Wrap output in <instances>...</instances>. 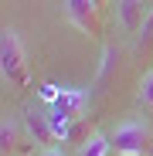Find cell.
<instances>
[{
    "instance_id": "cell-12",
    "label": "cell",
    "mask_w": 153,
    "mask_h": 156,
    "mask_svg": "<svg viewBox=\"0 0 153 156\" xmlns=\"http://www.w3.org/2000/svg\"><path fill=\"white\" fill-rule=\"evenodd\" d=\"M95 4H99V10H106V7H109V0H95Z\"/></svg>"
},
{
    "instance_id": "cell-8",
    "label": "cell",
    "mask_w": 153,
    "mask_h": 156,
    "mask_svg": "<svg viewBox=\"0 0 153 156\" xmlns=\"http://www.w3.org/2000/svg\"><path fill=\"white\" fill-rule=\"evenodd\" d=\"M109 153H112V143H109L106 133H92L78 146V156H109Z\"/></svg>"
},
{
    "instance_id": "cell-5",
    "label": "cell",
    "mask_w": 153,
    "mask_h": 156,
    "mask_svg": "<svg viewBox=\"0 0 153 156\" xmlns=\"http://www.w3.org/2000/svg\"><path fill=\"white\" fill-rule=\"evenodd\" d=\"M146 17H150V7L143 4V0H116V20H119L122 34H136V31H143Z\"/></svg>"
},
{
    "instance_id": "cell-9",
    "label": "cell",
    "mask_w": 153,
    "mask_h": 156,
    "mask_svg": "<svg viewBox=\"0 0 153 156\" xmlns=\"http://www.w3.org/2000/svg\"><path fill=\"white\" fill-rule=\"evenodd\" d=\"M48 122H51L55 139H68V133H71V119H68V115H61L55 105H48Z\"/></svg>"
},
{
    "instance_id": "cell-10",
    "label": "cell",
    "mask_w": 153,
    "mask_h": 156,
    "mask_svg": "<svg viewBox=\"0 0 153 156\" xmlns=\"http://www.w3.org/2000/svg\"><path fill=\"white\" fill-rule=\"evenodd\" d=\"M136 102L143 109H153V68L140 78V88H136Z\"/></svg>"
},
{
    "instance_id": "cell-4",
    "label": "cell",
    "mask_w": 153,
    "mask_h": 156,
    "mask_svg": "<svg viewBox=\"0 0 153 156\" xmlns=\"http://www.w3.org/2000/svg\"><path fill=\"white\" fill-rule=\"evenodd\" d=\"M24 129H27V139H34L38 146H51L58 143L55 133H51V122H48V109H38V105H27L24 109Z\"/></svg>"
},
{
    "instance_id": "cell-3",
    "label": "cell",
    "mask_w": 153,
    "mask_h": 156,
    "mask_svg": "<svg viewBox=\"0 0 153 156\" xmlns=\"http://www.w3.org/2000/svg\"><path fill=\"white\" fill-rule=\"evenodd\" d=\"M65 17L89 37H99L102 31V10L95 0H65Z\"/></svg>"
},
{
    "instance_id": "cell-7",
    "label": "cell",
    "mask_w": 153,
    "mask_h": 156,
    "mask_svg": "<svg viewBox=\"0 0 153 156\" xmlns=\"http://www.w3.org/2000/svg\"><path fill=\"white\" fill-rule=\"evenodd\" d=\"M0 146H4V156H14L20 149V129H17V119L4 115L0 122Z\"/></svg>"
},
{
    "instance_id": "cell-6",
    "label": "cell",
    "mask_w": 153,
    "mask_h": 156,
    "mask_svg": "<svg viewBox=\"0 0 153 156\" xmlns=\"http://www.w3.org/2000/svg\"><path fill=\"white\" fill-rule=\"evenodd\" d=\"M85 105H89V92H85V88H61V95H58V102H55V109H58L61 115H68L71 122L82 119Z\"/></svg>"
},
{
    "instance_id": "cell-1",
    "label": "cell",
    "mask_w": 153,
    "mask_h": 156,
    "mask_svg": "<svg viewBox=\"0 0 153 156\" xmlns=\"http://www.w3.org/2000/svg\"><path fill=\"white\" fill-rule=\"evenodd\" d=\"M0 75L14 88H27V55L14 27L0 31Z\"/></svg>"
},
{
    "instance_id": "cell-11",
    "label": "cell",
    "mask_w": 153,
    "mask_h": 156,
    "mask_svg": "<svg viewBox=\"0 0 153 156\" xmlns=\"http://www.w3.org/2000/svg\"><path fill=\"white\" fill-rule=\"evenodd\" d=\"M41 156H65V149L61 146H48V149H41Z\"/></svg>"
},
{
    "instance_id": "cell-2",
    "label": "cell",
    "mask_w": 153,
    "mask_h": 156,
    "mask_svg": "<svg viewBox=\"0 0 153 156\" xmlns=\"http://www.w3.org/2000/svg\"><path fill=\"white\" fill-rule=\"evenodd\" d=\"M109 143H112L116 156H143V149L150 143V126L143 119H122L109 133Z\"/></svg>"
}]
</instances>
